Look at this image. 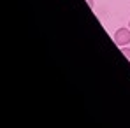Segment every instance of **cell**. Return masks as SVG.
<instances>
[{
	"label": "cell",
	"instance_id": "cell-1",
	"mask_svg": "<svg viewBox=\"0 0 130 128\" xmlns=\"http://www.w3.org/2000/svg\"><path fill=\"white\" fill-rule=\"evenodd\" d=\"M114 42H116V46H120V47L130 44V28H125V26L123 28H118L114 32Z\"/></svg>",
	"mask_w": 130,
	"mask_h": 128
},
{
	"label": "cell",
	"instance_id": "cell-2",
	"mask_svg": "<svg viewBox=\"0 0 130 128\" xmlns=\"http://www.w3.org/2000/svg\"><path fill=\"white\" fill-rule=\"evenodd\" d=\"M121 53H123V54L127 56V60L130 62V47H127V46H123V47H121Z\"/></svg>",
	"mask_w": 130,
	"mask_h": 128
},
{
	"label": "cell",
	"instance_id": "cell-3",
	"mask_svg": "<svg viewBox=\"0 0 130 128\" xmlns=\"http://www.w3.org/2000/svg\"><path fill=\"white\" fill-rule=\"evenodd\" d=\"M88 4H90V7H93V0H88Z\"/></svg>",
	"mask_w": 130,
	"mask_h": 128
},
{
	"label": "cell",
	"instance_id": "cell-4",
	"mask_svg": "<svg viewBox=\"0 0 130 128\" xmlns=\"http://www.w3.org/2000/svg\"><path fill=\"white\" fill-rule=\"evenodd\" d=\"M128 26H130V21H128Z\"/></svg>",
	"mask_w": 130,
	"mask_h": 128
}]
</instances>
